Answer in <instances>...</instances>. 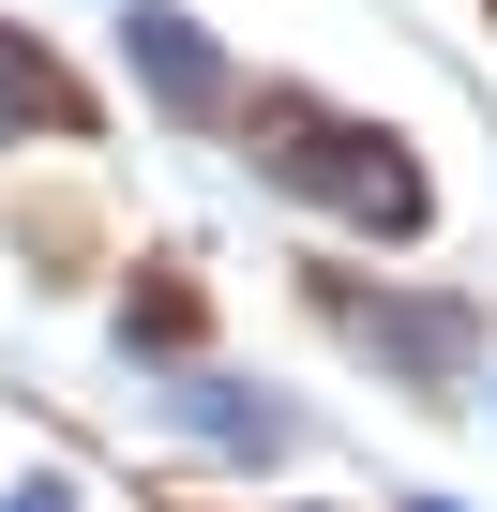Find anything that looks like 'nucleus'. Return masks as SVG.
Returning <instances> with one entry per match:
<instances>
[{"mask_svg": "<svg viewBox=\"0 0 497 512\" xmlns=\"http://www.w3.org/2000/svg\"><path fill=\"white\" fill-rule=\"evenodd\" d=\"M181 422H196V437H287V407H257V392H211V377L181 392Z\"/></svg>", "mask_w": 497, "mask_h": 512, "instance_id": "7ed1b4c3", "label": "nucleus"}, {"mask_svg": "<svg viewBox=\"0 0 497 512\" xmlns=\"http://www.w3.org/2000/svg\"><path fill=\"white\" fill-rule=\"evenodd\" d=\"M46 106H61V76H46L16 31H0V136H16V121H46Z\"/></svg>", "mask_w": 497, "mask_h": 512, "instance_id": "20e7f679", "label": "nucleus"}, {"mask_svg": "<svg viewBox=\"0 0 497 512\" xmlns=\"http://www.w3.org/2000/svg\"><path fill=\"white\" fill-rule=\"evenodd\" d=\"M272 181L317 196V211L362 226V241H407V226H422V166H407L392 136H362V121H287V136H272Z\"/></svg>", "mask_w": 497, "mask_h": 512, "instance_id": "f257e3e1", "label": "nucleus"}, {"mask_svg": "<svg viewBox=\"0 0 497 512\" xmlns=\"http://www.w3.org/2000/svg\"><path fill=\"white\" fill-rule=\"evenodd\" d=\"M121 46H136V76H166V106H226V61L166 16V0H136V16H121Z\"/></svg>", "mask_w": 497, "mask_h": 512, "instance_id": "f03ea898", "label": "nucleus"}, {"mask_svg": "<svg viewBox=\"0 0 497 512\" xmlns=\"http://www.w3.org/2000/svg\"><path fill=\"white\" fill-rule=\"evenodd\" d=\"M0 512H61V482H31V497H0Z\"/></svg>", "mask_w": 497, "mask_h": 512, "instance_id": "39448f33", "label": "nucleus"}]
</instances>
